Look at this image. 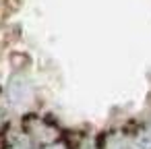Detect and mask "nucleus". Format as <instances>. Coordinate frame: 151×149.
<instances>
[{
  "mask_svg": "<svg viewBox=\"0 0 151 149\" xmlns=\"http://www.w3.org/2000/svg\"><path fill=\"white\" fill-rule=\"evenodd\" d=\"M44 149H66V145H64V143H52V145H48V147H44Z\"/></svg>",
  "mask_w": 151,
  "mask_h": 149,
  "instance_id": "obj_1",
  "label": "nucleus"
}]
</instances>
